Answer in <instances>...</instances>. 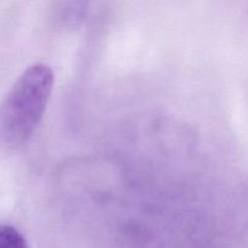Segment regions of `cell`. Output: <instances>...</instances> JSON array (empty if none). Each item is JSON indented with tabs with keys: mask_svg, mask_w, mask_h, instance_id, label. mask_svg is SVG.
Returning a JSON list of instances; mask_svg holds the SVG:
<instances>
[{
	"mask_svg": "<svg viewBox=\"0 0 248 248\" xmlns=\"http://www.w3.org/2000/svg\"><path fill=\"white\" fill-rule=\"evenodd\" d=\"M55 77L48 65L27 68L0 104V148L18 150L38 127L53 90Z\"/></svg>",
	"mask_w": 248,
	"mask_h": 248,
	"instance_id": "1",
	"label": "cell"
},
{
	"mask_svg": "<svg viewBox=\"0 0 248 248\" xmlns=\"http://www.w3.org/2000/svg\"><path fill=\"white\" fill-rule=\"evenodd\" d=\"M0 248H28L23 235L11 225H0Z\"/></svg>",
	"mask_w": 248,
	"mask_h": 248,
	"instance_id": "2",
	"label": "cell"
}]
</instances>
